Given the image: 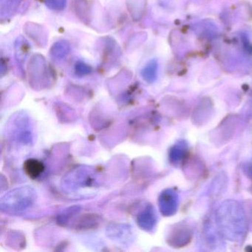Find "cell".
I'll list each match as a JSON object with an SVG mask.
<instances>
[{"mask_svg":"<svg viewBox=\"0 0 252 252\" xmlns=\"http://www.w3.org/2000/svg\"><path fill=\"white\" fill-rule=\"evenodd\" d=\"M25 170L29 177L36 178L39 177L44 171L42 163L35 160H29L25 163Z\"/></svg>","mask_w":252,"mask_h":252,"instance_id":"1","label":"cell"}]
</instances>
